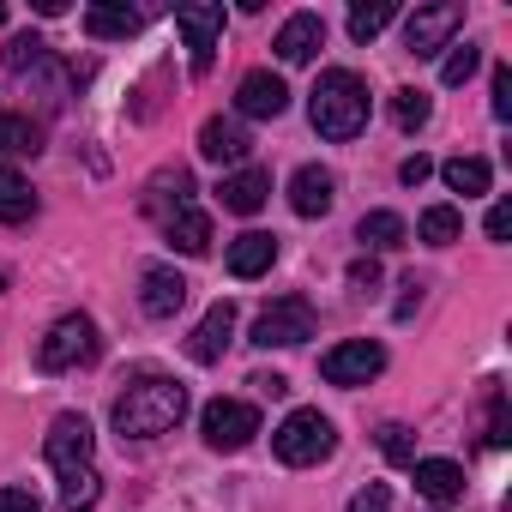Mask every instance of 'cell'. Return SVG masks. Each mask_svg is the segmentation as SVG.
<instances>
[{"label": "cell", "instance_id": "484cf974", "mask_svg": "<svg viewBox=\"0 0 512 512\" xmlns=\"http://www.w3.org/2000/svg\"><path fill=\"white\" fill-rule=\"evenodd\" d=\"M440 175H446V187H452V193H464V199H470V193H488V181H494L488 157H452Z\"/></svg>", "mask_w": 512, "mask_h": 512}, {"label": "cell", "instance_id": "6da1fadb", "mask_svg": "<svg viewBox=\"0 0 512 512\" xmlns=\"http://www.w3.org/2000/svg\"><path fill=\"white\" fill-rule=\"evenodd\" d=\"M43 458L55 464V476H61V506L67 512H91L97 506V434H91V422L85 416H55L49 422V434H43Z\"/></svg>", "mask_w": 512, "mask_h": 512}, {"label": "cell", "instance_id": "f35d334b", "mask_svg": "<svg viewBox=\"0 0 512 512\" xmlns=\"http://www.w3.org/2000/svg\"><path fill=\"white\" fill-rule=\"evenodd\" d=\"M0 25H7V7H0Z\"/></svg>", "mask_w": 512, "mask_h": 512}, {"label": "cell", "instance_id": "f546056e", "mask_svg": "<svg viewBox=\"0 0 512 512\" xmlns=\"http://www.w3.org/2000/svg\"><path fill=\"white\" fill-rule=\"evenodd\" d=\"M380 452H386L392 464H416V452H410V428H404V422H386V428H380Z\"/></svg>", "mask_w": 512, "mask_h": 512}, {"label": "cell", "instance_id": "d6a6232c", "mask_svg": "<svg viewBox=\"0 0 512 512\" xmlns=\"http://www.w3.org/2000/svg\"><path fill=\"white\" fill-rule=\"evenodd\" d=\"M494 115L512 121V67H494Z\"/></svg>", "mask_w": 512, "mask_h": 512}, {"label": "cell", "instance_id": "8992f818", "mask_svg": "<svg viewBox=\"0 0 512 512\" xmlns=\"http://www.w3.org/2000/svg\"><path fill=\"white\" fill-rule=\"evenodd\" d=\"M175 31L187 37V67H193V79H205L211 61H217L223 7H217V0H193V7H175Z\"/></svg>", "mask_w": 512, "mask_h": 512}, {"label": "cell", "instance_id": "1f68e13d", "mask_svg": "<svg viewBox=\"0 0 512 512\" xmlns=\"http://www.w3.org/2000/svg\"><path fill=\"white\" fill-rule=\"evenodd\" d=\"M512 440V422H506V398H500V386L488 392V446H506Z\"/></svg>", "mask_w": 512, "mask_h": 512}, {"label": "cell", "instance_id": "d6986e66", "mask_svg": "<svg viewBox=\"0 0 512 512\" xmlns=\"http://www.w3.org/2000/svg\"><path fill=\"white\" fill-rule=\"evenodd\" d=\"M187 193H193V175H187V169L175 163V169H163V175H151V187H145V211L169 223L175 211H187V205H193Z\"/></svg>", "mask_w": 512, "mask_h": 512}, {"label": "cell", "instance_id": "4316f807", "mask_svg": "<svg viewBox=\"0 0 512 512\" xmlns=\"http://www.w3.org/2000/svg\"><path fill=\"white\" fill-rule=\"evenodd\" d=\"M416 235H422L428 247H452V241L464 235V217H458L452 205H428V211H422V223H416Z\"/></svg>", "mask_w": 512, "mask_h": 512}, {"label": "cell", "instance_id": "74e56055", "mask_svg": "<svg viewBox=\"0 0 512 512\" xmlns=\"http://www.w3.org/2000/svg\"><path fill=\"white\" fill-rule=\"evenodd\" d=\"M350 284H356V290H374V284H380V266H374V260H356V266H350Z\"/></svg>", "mask_w": 512, "mask_h": 512}, {"label": "cell", "instance_id": "e0dca14e", "mask_svg": "<svg viewBox=\"0 0 512 512\" xmlns=\"http://www.w3.org/2000/svg\"><path fill=\"white\" fill-rule=\"evenodd\" d=\"M253 151V139H247V127L235 121V115H211L205 127H199V157H211V163H241Z\"/></svg>", "mask_w": 512, "mask_h": 512}, {"label": "cell", "instance_id": "ffe728a7", "mask_svg": "<svg viewBox=\"0 0 512 512\" xmlns=\"http://www.w3.org/2000/svg\"><path fill=\"white\" fill-rule=\"evenodd\" d=\"M410 470H416V488L428 500H458L464 494V464H452V458H416Z\"/></svg>", "mask_w": 512, "mask_h": 512}, {"label": "cell", "instance_id": "603a6c76", "mask_svg": "<svg viewBox=\"0 0 512 512\" xmlns=\"http://www.w3.org/2000/svg\"><path fill=\"white\" fill-rule=\"evenodd\" d=\"M163 235H169V247H181V253H211V217L205 211H175L169 223H163Z\"/></svg>", "mask_w": 512, "mask_h": 512}, {"label": "cell", "instance_id": "30bf717a", "mask_svg": "<svg viewBox=\"0 0 512 512\" xmlns=\"http://www.w3.org/2000/svg\"><path fill=\"white\" fill-rule=\"evenodd\" d=\"M464 25V7H422V13H410V25H404V55H416V61H428V55H440L446 43H452V31Z\"/></svg>", "mask_w": 512, "mask_h": 512}, {"label": "cell", "instance_id": "e575fe53", "mask_svg": "<svg viewBox=\"0 0 512 512\" xmlns=\"http://www.w3.org/2000/svg\"><path fill=\"white\" fill-rule=\"evenodd\" d=\"M0 512H43L31 488H0Z\"/></svg>", "mask_w": 512, "mask_h": 512}, {"label": "cell", "instance_id": "d590c367", "mask_svg": "<svg viewBox=\"0 0 512 512\" xmlns=\"http://www.w3.org/2000/svg\"><path fill=\"white\" fill-rule=\"evenodd\" d=\"M398 175H404V187H422V181L434 175V163H428V157H410V163H404Z\"/></svg>", "mask_w": 512, "mask_h": 512}, {"label": "cell", "instance_id": "8fae6325", "mask_svg": "<svg viewBox=\"0 0 512 512\" xmlns=\"http://www.w3.org/2000/svg\"><path fill=\"white\" fill-rule=\"evenodd\" d=\"M235 109L241 115H253V121H272V115H284L290 109V85L278 79V73H247L241 85H235Z\"/></svg>", "mask_w": 512, "mask_h": 512}, {"label": "cell", "instance_id": "5bb4252c", "mask_svg": "<svg viewBox=\"0 0 512 512\" xmlns=\"http://www.w3.org/2000/svg\"><path fill=\"white\" fill-rule=\"evenodd\" d=\"M332 199H338V175H332V169L302 163V169L290 175V205H296V217H326Z\"/></svg>", "mask_w": 512, "mask_h": 512}, {"label": "cell", "instance_id": "2e32d148", "mask_svg": "<svg viewBox=\"0 0 512 512\" xmlns=\"http://www.w3.org/2000/svg\"><path fill=\"white\" fill-rule=\"evenodd\" d=\"M266 199H272V175H266V169H235V175H223V187H217V205L235 211V217H253Z\"/></svg>", "mask_w": 512, "mask_h": 512}, {"label": "cell", "instance_id": "836d02e7", "mask_svg": "<svg viewBox=\"0 0 512 512\" xmlns=\"http://www.w3.org/2000/svg\"><path fill=\"white\" fill-rule=\"evenodd\" d=\"M350 512H392V494H386L380 482H368V488L350 500Z\"/></svg>", "mask_w": 512, "mask_h": 512}, {"label": "cell", "instance_id": "9c48e42d", "mask_svg": "<svg viewBox=\"0 0 512 512\" xmlns=\"http://www.w3.org/2000/svg\"><path fill=\"white\" fill-rule=\"evenodd\" d=\"M320 374H326L332 386H368V380H380V374H386V350H380L374 338L332 344V350L320 356Z\"/></svg>", "mask_w": 512, "mask_h": 512}, {"label": "cell", "instance_id": "277c9868", "mask_svg": "<svg viewBox=\"0 0 512 512\" xmlns=\"http://www.w3.org/2000/svg\"><path fill=\"white\" fill-rule=\"evenodd\" d=\"M272 446H278V458L284 464H326L332 452H338V428H332V416H320V410H290L284 416V428L272 434Z\"/></svg>", "mask_w": 512, "mask_h": 512}, {"label": "cell", "instance_id": "52a82bcc", "mask_svg": "<svg viewBox=\"0 0 512 512\" xmlns=\"http://www.w3.org/2000/svg\"><path fill=\"white\" fill-rule=\"evenodd\" d=\"M199 434L211 452H241L253 434H260V410L241 404V398H211L205 416H199Z\"/></svg>", "mask_w": 512, "mask_h": 512}, {"label": "cell", "instance_id": "7c38bea8", "mask_svg": "<svg viewBox=\"0 0 512 512\" xmlns=\"http://www.w3.org/2000/svg\"><path fill=\"white\" fill-rule=\"evenodd\" d=\"M229 338H235V308H229V302H211V308H205V320L187 332V356L211 368V362H223Z\"/></svg>", "mask_w": 512, "mask_h": 512}, {"label": "cell", "instance_id": "3957f363", "mask_svg": "<svg viewBox=\"0 0 512 512\" xmlns=\"http://www.w3.org/2000/svg\"><path fill=\"white\" fill-rule=\"evenodd\" d=\"M308 115H314V127H320L326 139L344 145V139H356V133L368 127V85H362L350 67H332V73H320Z\"/></svg>", "mask_w": 512, "mask_h": 512}, {"label": "cell", "instance_id": "8d00e7d4", "mask_svg": "<svg viewBox=\"0 0 512 512\" xmlns=\"http://www.w3.org/2000/svg\"><path fill=\"white\" fill-rule=\"evenodd\" d=\"M506 229H512V205L500 199V205L488 211V235H494V241H506Z\"/></svg>", "mask_w": 512, "mask_h": 512}, {"label": "cell", "instance_id": "5b68a950", "mask_svg": "<svg viewBox=\"0 0 512 512\" xmlns=\"http://www.w3.org/2000/svg\"><path fill=\"white\" fill-rule=\"evenodd\" d=\"M97 350H103L97 326H91L85 314H67V320H55V326H49V338L37 344V362H43L49 374H73V368H91V362H97Z\"/></svg>", "mask_w": 512, "mask_h": 512}, {"label": "cell", "instance_id": "ac0fdd59", "mask_svg": "<svg viewBox=\"0 0 512 512\" xmlns=\"http://www.w3.org/2000/svg\"><path fill=\"white\" fill-rule=\"evenodd\" d=\"M272 260H278V235H266V229H247V235L229 241V272L235 278H260V272H272Z\"/></svg>", "mask_w": 512, "mask_h": 512}, {"label": "cell", "instance_id": "4dcf8cb0", "mask_svg": "<svg viewBox=\"0 0 512 512\" xmlns=\"http://www.w3.org/2000/svg\"><path fill=\"white\" fill-rule=\"evenodd\" d=\"M476 67H482V55H476V49L464 43V49H452V55H446V67H440V79H446V85H464V79H470Z\"/></svg>", "mask_w": 512, "mask_h": 512}, {"label": "cell", "instance_id": "7a4b0ae2", "mask_svg": "<svg viewBox=\"0 0 512 512\" xmlns=\"http://www.w3.org/2000/svg\"><path fill=\"white\" fill-rule=\"evenodd\" d=\"M181 416H187V386L169 380V374H145V380H133V386L115 398V428H121L127 440L169 434Z\"/></svg>", "mask_w": 512, "mask_h": 512}, {"label": "cell", "instance_id": "cb8c5ba5", "mask_svg": "<svg viewBox=\"0 0 512 512\" xmlns=\"http://www.w3.org/2000/svg\"><path fill=\"white\" fill-rule=\"evenodd\" d=\"M404 235H410V229H404V217H398V211H368V217H362V229H356V241H362V247H374V253L404 247Z\"/></svg>", "mask_w": 512, "mask_h": 512}, {"label": "cell", "instance_id": "f1b7e54d", "mask_svg": "<svg viewBox=\"0 0 512 512\" xmlns=\"http://www.w3.org/2000/svg\"><path fill=\"white\" fill-rule=\"evenodd\" d=\"M392 115H398L404 133H416V127H428L434 103H428V91H398V97H392Z\"/></svg>", "mask_w": 512, "mask_h": 512}, {"label": "cell", "instance_id": "7402d4cb", "mask_svg": "<svg viewBox=\"0 0 512 512\" xmlns=\"http://www.w3.org/2000/svg\"><path fill=\"white\" fill-rule=\"evenodd\" d=\"M31 217H37V193H31V181H25L19 169L0 163V223H31Z\"/></svg>", "mask_w": 512, "mask_h": 512}, {"label": "cell", "instance_id": "4fadbf2b", "mask_svg": "<svg viewBox=\"0 0 512 512\" xmlns=\"http://www.w3.org/2000/svg\"><path fill=\"white\" fill-rule=\"evenodd\" d=\"M278 61H290V67H308L320 49H326V19L320 13H296V19H284V31H278Z\"/></svg>", "mask_w": 512, "mask_h": 512}, {"label": "cell", "instance_id": "44dd1931", "mask_svg": "<svg viewBox=\"0 0 512 512\" xmlns=\"http://www.w3.org/2000/svg\"><path fill=\"white\" fill-rule=\"evenodd\" d=\"M139 25H145L139 7H91V13H85V31H91L97 43H127Z\"/></svg>", "mask_w": 512, "mask_h": 512}, {"label": "cell", "instance_id": "83f0119b", "mask_svg": "<svg viewBox=\"0 0 512 512\" xmlns=\"http://www.w3.org/2000/svg\"><path fill=\"white\" fill-rule=\"evenodd\" d=\"M392 19H398V7H392V0H374V7H356V13H350V37H356V43H374V37L392 25Z\"/></svg>", "mask_w": 512, "mask_h": 512}, {"label": "cell", "instance_id": "d4e9b609", "mask_svg": "<svg viewBox=\"0 0 512 512\" xmlns=\"http://www.w3.org/2000/svg\"><path fill=\"white\" fill-rule=\"evenodd\" d=\"M0 151H7V157H37L43 151V127L31 121V115H0Z\"/></svg>", "mask_w": 512, "mask_h": 512}, {"label": "cell", "instance_id": "9a60e30c", "mask_svg": "<svg viewBox=\"0 0 512 512\" xmlns=\"http://www.w3.org/2000/svg\"><path fill=\"white\" fill-rule=\"evenodd\" d=\"M181 302H187V278H181L175 266H145V278H139V308H145L151 320H169V314H181Z\"/></svg>", "mask_w": 512, "mask_h": 512}, {"label": "cell", "instance_id": "ba28073f", "mask_svg": "<svg viewBox=\"0 0 512 512\" xmlns=\"http://www.w3.org/2000/svg\"><path fill=\"white\" fill-rule=\"evenodd\" d=\"M308 338H314V308L302 296H284L253 320V344L260 350H290V344H308Z\"/></svg>", "mask_w": 512, "mask_h": 512}]
</instances>
